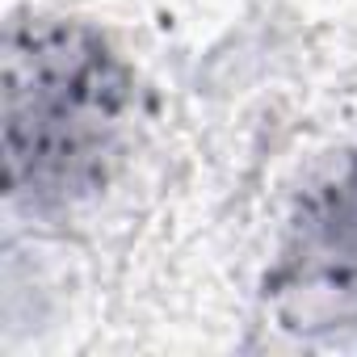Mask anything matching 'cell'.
<instances>
[{
	"label": "cell",
	"mask_w": 357,
	"mask_h": 357,
	"mask_svg": "<svg viewBox=\"0 0 357 357\" xmlns=\"http://www.w3.org/2000/svg\"><path fill=\"white\" fill-rule=\"evenodd\" d=\"M315 231L328 244V252H357V164L332 185L324 215L315 219Z\"/></svg>",
	"instance_id": "cell-2"
},
{
	"label": "cell",
	"mask_w": 357,
	"mask_h": 357,
	"mask_svg": "<svg viewBox=\"0 0 357 357\" xmlns=\"http://www.w3.org/2000/svg\"><path fill=\"white\" fill-rule=\"evenodd\" d=\"M130 76L72 22H22L5 43V190L68 206L105 185L122 151Z\"/></svg>",
	"instance_id": "cell-1"
}]
</instances>
